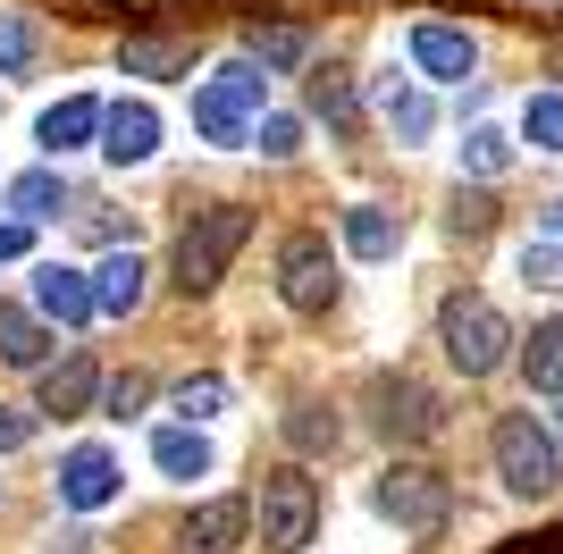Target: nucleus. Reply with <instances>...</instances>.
Listing matches in <instances>:
<instances>
[{"label":"nucleus","instance_id":"nucleus-9","mask_svg":"<svg viewBox=\"0 0 563 554\" xmlns=\"http://www.w3.org/2000/svg\"><path fill=\"white\" fill-rule=\"evenodd\" d=\"M253 530V505L244 496H211V505L186 512V530H177V554H235Z\"/></svg>","mask_w":563,"mask_h":554},{"label":"nucleus","instance_id":"nucleus-7","mask_svg":"<svg viewBox=\"0 0 563 554\" xmlns=\"http://www.w3.org/2000/svg\"><path fill=\"white\" fill-rule=\"evenodd\" d=\"M371 420H378V437H387V445H429L438 429H446V403H438L421 378H404V369L387 378V369H378V378H371Z\"/></svg>","mask_w":563,"mask_h":554},{"label":"nucleus","instance_id":"nucleus-35","mask_svg":"<svg viewBox=\"0 0 563 554\" xmlns=\"http://www.w3.org/2000/svg\"><path fill=\"white\" fill-rule=\"evenodd\" d=\"M18 445H34V412L0 403V454H18Z\"/></svg>","mask_w":563,"mask_h":554},{"label":"nucleus","instance_id":"nucleus-32","mask_svg":"<svg viewBox=\"0 0 563 554\" xmlns=\"http://www.w3.org/2000/svg\"><path fill=\"white\" fill-rule=\"evenodd\" d=\"M521 277L547 286V295H563V244H521Z\"/></svg>","mask_w":563,"mask_h":554},{"label":"nucleus","instance_id":"nucleus-22","mask_svg":"<svg viewBox=\"0 0 563 554\" xmlns=\"http://www.w3.org/2000/svg\"><path fill=\"white\" fill-rule=\"evenodd\" d=\"M378 110H387V126H396L404 143H429V126H438V110H429V92H421V85H396V76L378 85Z\"/></svg>","mask_w":563,"mask_h":554},{"label":"nucleus","instance_id":"nucleus-20","mask_svg":"<svg viewBox=\"0 0 563 554\" xmlns=\"http://www.w3.org/2000/svg\"><path fill=\"white\" fill-rule=\"evenodd\" d=\"M126 76H186L194 68V43H177V34H126Z\"/></svg>","mask_w":563,"mask_h":554},{"label":"nucleus","instance_id":"nucleus-18","mask_svg":"<svg viewBox=\"0 0 563 554\" xmlns=\"http://www.w3.org/2000/svg\"><path fill=\"white\" fill-rule=\"evenodd\" d=\"M9 210H18V228L59 219V210H68V177H59V168H25V177H9Z\"/></svg>","mask_w":563,"mask_h":554},{"label":"nucleus","instance_id":"nucleus-36","mask_svg":"<svg viewBox=\"0 0 563 554\" xmlns=\"http://www.w3.org/2000/svg\"><path fill=\"white\" fill-rule=\"evenodd\" d=\"M505 554H563V530H539V538H514Z\"/></svg>","mask_w":563,"mask_h":554},{"label":"nucleus","instance_id":"nucleus-5","mask_svg":"<svg viewBox=\"0 0 563 554\" xmlns=\"http://www.w3.org/2000/svg\"><path fill=\"white\" fill-rule=\"evenodd\" d=\"M311 530H320V487H311V470H269L261 479V546L269 554H303Z\"/></svg>","mask_w":563,"mask_h":554},{"label":"nucleus","instance_id":"nucleus-17","mask_svg":"<svg viewBox=\"0 0 563 554\" xmlns=\"http://www.w3.org/2000/svg\"><path fill=\"white\" fill-rule=\"evenodd\" d=\"M0 362L9 369H43L51 362V328L25 311V302H0Z\"/></svg>","mask_w":563,"mask_h":554},{"label":"nucleus","instance_id":"nucleus-24","mask_svg":"<svg viewBox=\"0 0 563 554\" xmlns=\"http://www.w3.org/2000/svg\"><path fill=\"white\" fill-rule=\"evenodd\" d=\"M345 244H353L362 261H387V253H396V210L353 202V210H345Z\"/></svg>","mask_w":563,"mask_h":554},{"label":"nucleus","instance_id":"nucleus-16","mask_svg":"<svg viewBox=\"0 0 563 554\" xmlns=\"http://www.w3.org/2000/svg\"><path fill=\"white\" fill-rule=\"evenodd\" d=\"M34 135H43V152H51V160H68V152H85V143L101 135V101H85V92H68V101H51Z\"/></svg>","mask_w":563,"mask_h":554},{"label":"nucleus","instance_id":"nucleus-13","mask_svg":"<svg viewBox=\"0 0 563 554\" xmlns=\"http://www.w3.org/2000/svg\"><path fill=\"white\" fill-rule=\"evenodd\" d=\"M412 68L438 76V85H463L479 68V43H471L463 25H412Z\"/></svg>","mask_w":563,"mask_h":554},{"label":"nucleus","instance_id":"nucleus-1","mask_svg":"<svg viewBox=\"0 0 563 554\" xmlns=\"http://www.w3.org/2000/svg\"><path fill=\"white\" fill-rule=\"evenodd\" d=\"M244 235H253V210H244V202L194 210L186 235H177V253H168V269H177V295H211L219 277H228V261L244 253Z\"/></svg>","mask_w":563,"mask_h":554},{"label":"nucleus","instance_id":"nucleus-26","mask_svg":"<svg viewBox=\"0 0 563 554\" xmlns=\"http://www.w3.org/2000/svg\"><path fill=\"white\" fill-rule=\"evenodd\" d=\"M521 143L563 152V92H530V101H521Z\"/></svg>","mask_w":563,"mask_h":554},{"label":"nucleus","instance_id":"nucleus-12","mask_svg":"<svg viewBox=\"0 0 563 554\" xmlns=\"http://www.w3.org/2000/svg\"><path fill=\"white\" fill-rule=\"evenodd\" d=\"M34 320H59V328H85V320H93V286H85V269L43 261V269H34Z\"/></svg>","mask_w":563,"mask_h":554},{"label":"nucleus","instance_id":"nucleus-10","mask_svg":"<svg viewBox=\"0 0 563 554\" xmlns=\"http://www.w3.org/2000/svg\"><path fill=\"white\" fill-rule=\"evenodd\" d=\"M101 152H110L118 168H143L152 152H161V110H152V101H118V110H101Z\"/></svg>","mask_w":563,"mask_h":554},{"label":"nucleus","instance_id":"nucleus-23","mask_svg":"<svg viewBox=\"0 0 563 554\" xmlns=\"http://www.w3.org/2000/svg\"><path fill=\"white\" fill-rule=\"evenodd\" d=\"M303 59H311L303 25H253V68L261 76H286V68H303Z\"/></svg>","mask_w":563,"mask_h":554},{"label":"nucleus","instance_id":"nucleus-33","mask_svg":"<svg viewBox=\"0 0 563 554\" xmlns=\"http://www.w3.org/2000/svg\"><path fill=\"white\" fill-rule=\"evenodd\" d=\"M101 403H110L118 420L143 412V403H152V378H143V369H126V378H110V387H101Z\"/></svg>","mask_w":563,"mask_h":554},{"label":"nucleus","instance_id":"nucleus-19","mask_svg":"<svg viewBox=\"0 0 563 554\" xmlns=\"http://www.w3.org/2000/svg\"><path fill=\"white\" fill-rule=\"evenodd\" d=\"M152 462H161L168 479H211V437L177 420V429H161V437H152Z\"/></svg>","mask_w":563,"mask_h":554},{"label":"nucleus","instance_id":"nucleus-39","mask_svg":"<svg viewBox=\"0 0 563 554\" xmlns=\"http://www.w3.org/2000/svg\"><path fill=\"white\" fill-rule=\"evenodd\" d=\"M547 219H555V235H563V202H555V210H547Z\"/></svg>","mask_w":563,"mask_h":554},{"label":"nucleus","instance_id":"nucleus-37","mask_svg":"<svg viewBox=\"0 0 563 554\" xmlns=\"http://www.w3.org/2000/svg\"><path fill=\"white\" fill-rule=\"evenodd\" d=\"M25 253V228H18V219H0V261H18Z\"/></svg>","mask_w":563,"mask_h":554},{"label":"nucleus","instance_id":"nucleus-38","mask_svg":"<svg viewBox=\"0 0 563 554\" xmlns=\"http://www.w3.org/2000/svg\"><path fill=\"white\" fill-rule=\"evenodd\" d=\"M547 437H563V403H555V429H547Z\"/></svg>","mask_w":563,"mask_h":554},{"label":"nucleus","instance_id":"nucleus-3","mask_svg":"<svg viewBox=\"0 0 563 554\" xmlns=\"http://www.w3.org/2000/svg\"><path fill=\"white\" fill-rule=\"evenodd\" d=\"M261 92H269V76L253 68V59H228L219 76H202V92H194V135L202 143H244L261 118Z\"/></svg>","mask_w":563,"mask_h":554},{"label":"nucleus","instance_id":"nucleus-31","mask_svg":"<svg viewBox=\"0 0 563 554\" xmlns=\"http://www.w3.org/2000/svg\"><path fill=\"white\" fill-rule=\"evenodd\" d=\"M25 68H34V25L0 18V76H25Z\"/></svg>","mask_w":563,"mask_h":554},{"label":"nucleus","instance_id":"nucleus-6","mask_svg":"<svg viewBox=\"0 0 563 554\" xmlns=\"http://www.w3.org/2000/svg\"><path fill=\"white\" fill-rule=\"evenodd\" d=\"M378 512L412 538H438L446 512H454V487H446V470H429V462H396V470L378 479Z\"/></svg>","mask_w":563,"mask_h":554},{"label":"nucleus","instance_id":"nucleus-27","mask_svg":"<svg viewBox=\"0 0 563 554\" xmlns=\"http://www.w3.org/2000/svg\"><path fill=\"white\" fill-rule=\"evenodd\" d=\"M463 168L471 177H505V168H514V143L496 135V126H471L463 135Z\"/></svg>","mask_w":563,"mask_h":554},{"label":"nucleus","instance_id":"nucleus-25","mask_svg":"<svg viewBox=\"0 0 563 554\" xmlns=\"http://www.w3.org/2000/svg\"><path fill=\"white\" fill-rule=\"evenodd\" d=\"M311 118H329L336 135H353V76L345 68H320V76H311Z\"/></svg>","mask_w":563,"mask_h":554},{"label":"nucleus","instance_id":"nucleus-34","mask_svg":"<svg viewBox=\"0 0 563 554\" xmlns=\"http://www.w3.org/2000/svg\"><path fill=\"white\" fill-rule=\"evenodd\" d=\"M488 219H496L488 193H454V219H446V228H454V235H488Z\"/></svg>","mask_w":563,"mask_h":554},{"label":"nucleus","instance_id":"nucleus-11","mask_svg":"<svg viewBox=\"0 0 563 554\" xmlns=\"http://www.w3.org/2000/svg\"><path fill=\"white\" fill-rule=\"evenodd\" d=\"M118 496V462H110V445H76L68 462H59V505L68 512H101Z\"/></svg>","mask_w":563,"mask_h":554},{"label":"nucleus","instance_id":"nucleus-30","mask_svg":"<svg viewBox=\"0 0 563 554\" xmlns=\"http://www.w3.org/2000/svg\"><path fill=\"white\" fill-rule=\"evenodd\" d=\"M219 403H228V378H186V387H177V412H186V429H202Z\"/></svg>","mask_w":563,"mask_h":554},{"label":"nucleus","instance_id":"nucleus-4","mask_svg":"<svg viewBox=\"0 0 563 554\" xmlns=\"http://www.w3.org/2000/svg\"><path fill=\"white\" fill-rule=\"evenodd\" d=\"M488 454H496V479L514 487V496H547V487L563 479V462H555V437H547L530 412H505L488 429Z\"/></svg>","mask_w":563,"mask_h":554},{"label":"nucleus","instance_id":"nucleus-8","mask_svg":"<svg viewBox=\"0 0 563 554\" xmlns=\"http://www.w3.org/2000/svg\"><path fill=\"white\" fill-rule=\"evenodd\" d=\"M278 295H286V311H329L336 302V253L320 228H295L278 244Z\"/></svg>","mask_w":563,"mask_h":554},{"label":"nucleus","instance_id":"nucleus-21","mask_svg":"<svg viewBox=\"0 0 563 554\" xmlns=\"http://www.w3.org/2000/svg\"><path fill=\"white\" fill-rule=\"evenodd\" d=\"M521 378L539 395H563V320H539L530 345H521Z\"/></svg>","mask_w":563,"mask_h":554},{"label":"nucleus","instance_id":"nucleus-2","mask_svg":"<svg viewBox=\"0 0 563 554\" xmlns=\"http://www.w3.org/2000/svg\"><path fill=\"white\" fill-rule=\"evenodd\" d=\"M438 345H446V362L463 369V378H488V369H505V353H514V328H505V311H496L488 295H446Z\"/></svg>","mask_w":563,"mask_h":554},{"label":"nucleus","instance_id":"nucleus-14","mask_svg":"<svg viewBox=\"0 0 563 554\" xmlns=\"http://www.w3.org/2000/svg\"><path fill=\"white\" fill-rule=\"evenodd\" d=\"M93 395H101V369L85 362V353H68V362H43V387H34V412H93Z\"/></svg>","mask_w":563,"mask_h":554},{"label":"nucleus","instance_id":"nucleus-28","mask_svg":"<svg viewBox=\"0 0 563 554\" xmlns=\"http://www.w3.org/2000/svg\"><path fill=\"white\" fill-rule=\"evenodd\" d=\"M286 437L303 445V454H329V445H336V412H329V403H295V420H286Z\"/></svg>","mask_w":563,"mask_h":554},{"label":"nucleus","instance_id":"nucleus-29","mask_svg":"<svg viewBox=\"0 0 563 554\" xmlns=\"http://www.w3.org/2000/svg\"><path fill=\"white\" fill-rule=\"evenodd\" d=\"M253 152L261 160H295V152H303V126H295V118H253Z\"/></svg>","mask_w":563,"mask_h":554},{"label":"nucleus","instance_id":"nucleus-15","mask_svg":"<svg viewBox=\"0 0 563 554\" xmlns=\"http://www.w3.org/2000/svg\"><path fill=\"white\" fill-rule=\"evenodd\" d=\"M85 286H93V311L135 320V311H143V261H135V244H118L101 269H85Z\"/></svg>","mask_w":563,"mask_h":554}]
</instances>
